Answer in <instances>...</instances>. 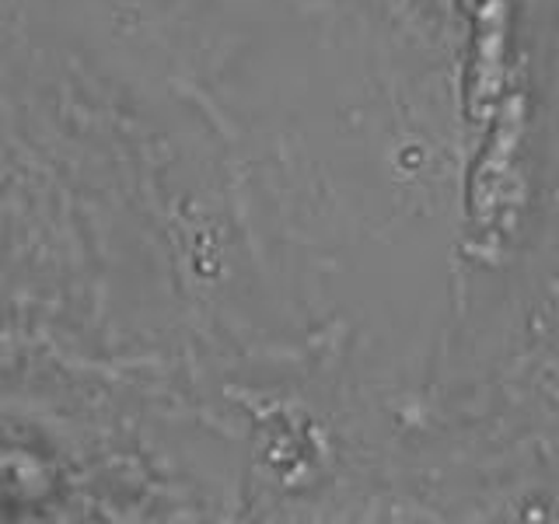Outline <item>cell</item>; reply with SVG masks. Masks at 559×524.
<instances>
[{
    "label": "cell",
    "mask_w": 559,
    "mask_h": 524,
    "mask_svg": "<svg viewBox=\"0 0 559 524\" xmlns=\"http://www.w3.org/2000/svg\"><path fill=\"white\" fill-rule=\"evenodd\" d=\"M472 14V74L468 112L483 119L503 92L507 52V0H465Z\"/></svg>",
    "instance_id": "1"
},
{
    "label": "cell",
    "mask_w": 559,
    "mask_h": 524,
    "mask_svg": "<svg viewBox=\"0 0 559 524\" xmlns=\"http://www.w3.org/2000/svg\"><path fill=\"white\" fill-rule=\"evenodd\" d=\"M518 109H521L518 98L507 105L503 122H500V130L493 136V151L486 154V162L479 168V179H476V217H483V221H489V210H497L503 203V186L511 182L518 144H521Z\"/></svg>",
    "instance_id": "2"
}]
</instances>
